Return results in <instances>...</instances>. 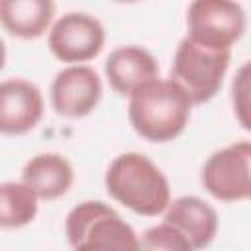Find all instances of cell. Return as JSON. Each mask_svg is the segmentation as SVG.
I'll use <instances>...</instances> for the list:
<instances>
[{
  "instance_id": "6da1fadb",
  "label": "cell",
  "mask_w": 251,
  "mask_h": 251,
  "mask_svg": "<svg viewBox=\"0 0 251 251\" xmlns=\"http://www.w3.org/2000/svg\"><path fill=\"white\" fill-rule=\"evenodd\" d=\"M192 106L188 94L171 76H157L129 96L127 118L139 137L167 143L184 131Z\"/></svg>"
},
{
  "instance_id": "7a4b0ae2",
  "label": "cell",
  "mask_w": 251,
  "mask_h": 251,
  "mask_svg": "<svg viewBox=\"0 0 251 251\" xmlns=\"http://www.w3.org/2000/svg\"><path fill=\"white\" fill-rule=\"evenodd\" d=\"M106 192L139 216H159L171 204V186L163 171L143 153L127 151L108 165Z\"/></svg>"
},
{
  "instance_id": "3957f363",
  "label": "cell",
  "mask_w": 251,
  "mask_h": 251,
  "mask_svg": "<svg viewBox=\"0 0 251 251\" xmlns=\"http://www.w3.org/2000/svg\"><path fill=\"white\" fill-rule=\"evenodd\" d=\"M65 235L73 249H141L133 227L106 202L84 200L65 220Z\"/></svg>"
},
{
  "instance_id": "277c9868",
  "label": "cell",
  "mask_w": 251,
  "mask_h": 251,
  "mask_svg": "<svg viewBox=\"0 0 251 251\" xmlns=\"http://www.w3.org/2000/svg\"><path fill=\"white\" fill-rule=\"evenodd\" d=\"M231 49L206 47L188 35L178 43L173 65L171 78L188 94L194 106L210 102L229 69Z\"/></svg>"
},
{
  "instance_id": "5b68a950",
  "label": "cell",
  "mask_w": 251,
  "mask_h": 251,
  "mask_svg": "<svg viewBox=\"0 0 251 251\" xmlns=\"http://www.w3.org/2000/svg\"><path fill=\"white\" fill-rule=\"evenodd\" d=\"M188 37L214 49H231L247 27V18L235 0H192L186 12Z\"/></svg>"
},
{
  "instance_id": "8992f818",
  "label": "cell",
  "mask_w": 251,
  "mask_h": 251,
  "mask_svg": "<svg viewBox=\"0 0 251 251\" xmlns=\"http://www.w3.org/2000/svg\"><path fill=\"white\" fill-rule=\"evenodd\" d=\"M200 180L216 200H251V141H237L214 151L202 167Z\"/></svg>"
},
{
  "instance_id": "52a82bcc",
  "label": "cell",
  "mask_w": 251,
  "mask_h": 251,
  "mask_svg": "<svg viewBox=\"0 0 251 251\" xmlns=\"http://www.w3.org/2000/svg\"><path fill=\"white\" fill-rule=\"evenodd\" d=\"M106 43L100 20L86 12H67L49 29L47 47L63 63L80 65L94 59Z\"/></svg>"
},
{
  "instance_id": "ba28073f",
  "label": "cell",
  "mask_w": 251,
  "mask_h": 251,
  "mask_svg": "<svg viewBox=\"0 0 251 251\" xmlns=\"http://www.w3.org/2000/svg\"><path fill=\"white\" fill-rule=\"evenodd\" d=\"M49 98L59 116L75 120L84 118L98 106L102 98V80L88 65H69L55 75Z\"/></svg>"
},
{
  "instance_id": "9c48e42d",
  "label": "cell",
  "mask_w": 251,
  "mask_h": 251,
  "mask_svg": "<svg viewBox=\"0 0 251 251\" xmlns=\"http://www.w3.org/2000/svg\"><path fill=\"white\" fill-rule=\"evenodd\" d=\"M45 102L41 90L25 78H6L0 86V131L24 135L43 118Z\"/></svg>"
},
{
  "instance_id": "30bf717a",
  "label": "cell",
  "mask_w": 251,
  "mask_h": 251,
  "mask_svg": "<svg viewBox=\"0 0 251 251\" xmlns=\"http://www.w3.org/2000/svg\"><path fill=\"white\" fill-rule=\"evenodd\" d=\"M104 75L114 92L129 98L145 82L159 76V65L145 47L122 45L106 57Z\"/></svg>"
},
{
  "instance_id": "8fae6325",
  "label": "cell",
  "mask_w": 251,
  "mask_h": 251,
  "mask_svg": "<svg viewBox=\"0 0 251 251\" xmlns=\"http://www.w3.org/2000/svg\"><path fill=\"white\" fill-rule=\"evenodd\" d=\"M163 220L176 226L192 249L208 247L218 233V212L198 196H178L163 212Z\"/></svg>"
},
{
  "instance_id": "7c38bea8",
  "label": "cell",
  "mask_w": 251,
  "mask_h": 251,
  "mask_svg": "<svg viewBox=\"0 0 251 251\" xmlns=\"http://www.w3.org/2000/svg\"><path fill=\"white\" fill-rule=\"evenodd\" d=\"M22 180L31 186L41 200H57L71 190L75 171L67 157L59 153H39L24 165Z\"/></svg>"
},
{
  "instance_id": "4fadbf2b",
  "label": "cell",
  "mask_w": 251,
  "mask_h": 251,
  "mask_svg": "<svg viewBox=\"0 0 251 251\" xmlns=\"http://www.w3.org/2000/svg\"><path fill=\"white\" fill-rule=\"evenodd\" d=\"M55 16L53 0H0L2 27L18 39H37L47 29Z\"/></svg>"
},
{
  "instance_id": "5bb4252c",
  "label": "cell",
  "mask_w": 251,
  "mask_h": 251,
  "mask_svg": "<svg viewBox=\"0 0 251 251\" xmlns=\"http://www.w3.org/2000/svg\"><path fill=\"white\" fill-rule=\"evenodd\" d=\"M41 198L24 180H6L0 184V226L4 229H18L31 224L37 216V202Z\"/></svg>"
},
{
  "instance_id": "9a60e30c",
  "label": "cell",
  "mask_w": 251,
  "mask_h": 251,
  "mask_svg": "<svg viewBox=\"0 0 251 251\" xmlns=\"http://www.w3.org/2000/svg\"><path fill=\"white\" fill-rule=\"evenodd\" d=\"M139 245L141 249H147V251H190L192 249L186 235L167 220L145 229L139 239Z\"/></svg>"
},
{
  "instance_id": "2e32d148",
  "label": "cell",
  "mask_w": 251,
  "mask_h": 251,
  "mask_svg": "<svg viewBox=\"0 0 251 251\" xmlns=\"http://www.w3.org/2000/svg\"><path fill=\"white\" fill-rule=\"evenodd\" d=\"M231 108L237 124L251 131V61L243 63L231 80Z\"/></svg>"
},
{
  "instance_id": "e0dca14e",
  "label": "cell",
  "mask_w": 251,
  "mask_h": 251,
  "mask_svg": "<svg viewBox=\"0 0 251 251\" xmlns=\"http://www.w3.org/2000/svg\"><path fill=\"white\" fill-rule=\"evenodd\" d=\"M114 2H122V4H131V2H137V0H114Z\"/></svg>"
}]
</instances>
